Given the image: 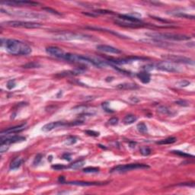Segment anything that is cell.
Here are the masks:
<instances>
[{
  "instance_id": "6da1fadb",
  "label": "cell",
  "mask_w": 195,
  "mask_h": 195,
  "mask_svg": "<svg viewBox=\"0 0 195 195\" xmlns=\"http://www.w3.org/2000/svg\"><path fill=\"white\" fill-rule=\"evenodd\" d=\"M3 44L6 50L12 55H28L32 51L31 47L26 43L15 39L5 40V43H1L2 46Z\"/></svg>"
},
{
  "instance_id": "7a4b0ae2",
  "label": "cell",
  "mask_w": 195,
  "mask_h": 195,
  "mask_svg": "<svg viewBox=\"0 0 195 195\" xmlns=\"http://www.w3.org/2000/svg\"><path fill=\"white\" fill-rule=\"evenodd\" d=\"M146 36L151 38L158 40H168L175 41H184L191 39V37L181 34H172V33H146Z\"/></svg>"
},
{
  "instance_id": "3957f363",
  "label": "cell",
  "mask_w": 195,
  "mask_h": 195,
  "mask_svg": "<svg viewBox=\"0 0 195 195\" xmlns=\"http://www.w3.org/2000/svg\"><path fill=\"white\" fill-rule=\"evenodd\" d=\"M1 12L8 14L10 15L18 16V17L27 18H32V19H46L47 18V15L44 14H40L38 12H25V11H5L3 9H1Z\"/></svg>"
},
{
  "instance_id": "277c9868",
  "label": "cell",
  "mask_w": 195,
  "mask_h": 195,
  "mask_svg": "<svg viewBox=\"0 0 195 195\" xmlns=\"http://www.w3.org/2000/svg\"><path fill=\"white\" fill-rule=\"evenodd\" d=\"M91 38V37L85 34H78L70 31H62L56 34L53 39L58 40H85Z\"/></svg>"
},
{
  "instance_id": "5b68a950",
  "label": "cell",
  "mask_w": 195,
  "mask_h": 195,
  "mask_svg": "<svg viewBox=\"0 0 195 195\" xmlns=\"http://www.w3.org/2000/svg\"><path fill=\"white\" fill-rule=\"evenodd\" d=\"M149 166L144 164H129V165H123V166H117L116 167L113 168L110 170V173L114 172H118V173H122V172H127L132 170L136 169H146L149 168Z\"/></svg>"
},
{
  "instance_id": "8992f818",
  "label": "cell",
  "mask_w": 195,
  "mask_h": 195,
  "mask_svg": "<svg viewBox=\"0 0 195 195\" xmlns=\"http://www.w3.org/2000/svg\"><path fill=\"white\" fill-rule=\"evenodd\" d=\"M5 25L9 27L13 28H39L42 27V25L36 22H30V21H5L2 25Z\"/></svg>"
},
{
  "instance_id": "52a82bcc",
  "label": "cell",
  "mask_w": 195,
  "mask_h": 195,
  "mask_svg": "<svg viewBox=\"0 0 195 195\" xmlns=\"http://www.w3.org/2000/svg\"><path fill=\"white\" fill-rule=\"evenodd\" d=\"M162 57L165 59L168 62H172L173 63H184V64H189V65H194L193 59H190L188 57H185L183 56L178 55H165L162 56Z\"/></svg>"
},
{
  "instance_id": "ba28073f",
  "label": "cell",
  "mask_w": 195,
  "mask_h": 195,
  "mask_svg": "<svg viewBox=\"0 0 195 195\" xmlns=\"http://www.w3.org/2000/svg\"><path fill=\"white\" fill-rule=\"evenodd\" d=\"M156 68L162 71H165V72H178V67L177 65L172 63V62L168 61H162L160 62L159 63L156 64Z\"/></svg>"
},
{
  "instance_id": "9c48e42d",
  "label": "cell",
  "mask_w": 195,
  "mask_h": 195,
  "mask_svg": "<svg viewBox=\"0 0 195 195\" xmlns=\"http://www.w3.org/2000/svg\"><path fill=\"white\" fill-rule=\"evenodd\" d=\"M2 5H7L10 6H18V5H31V6H36L39 5L38 2H31V1H7V2H2Z\"/></svg>"
},
{
  "instance_id": "30bf717a",
  "label": "cell",
  "mask_w": 195,
  "mask_h": 195,
  "mask_svg": "<svg viewBox=\"0 0 195 195\" xmlns=\"http://www.w3.org/2000/svg\"><path fill=\"white\" fill-rule=\"evenodd\" d=\"M46 52L48 53L49 55L53 56L57 58H63L65 53L63 50L57 47H48L46 48Z\"/></svg>"
},
{
  "instance_id": "8fae6325",
  "label": "cell",
  "mask_w": 195,
  "mask_h": 195,
  "mask_svg": "<svg viewBox=\"0 0 195 195\" xmlns=\"http://www.w3.org/2000/svg\"><path fill=\"white\" fill-rule=\"evenodd\" d=\"M96 48H97V50L102 51V52H105V53H115V54H120V53H121V51L119 49L109 46V45L100 44L97 45Z\"/></svg>"
},
{
  "instance_id": "7c38bea8",
  "label": "cell",
  "mask_w": 195,
  "mask_h": 195,
  "mask_svg": "<svg viewBox=\"0 0 195 195\" xmlns=\"http://www.w3.org/2000/svg\"><path fill=\"white\" fill-rule=\"evenodd\" d=\"M25 137L21 136H14L12 137H9L5 138V139H3L2 137H1V144H8L10 145L12 143H15V142H22V141H25Z\"/></svg>"
},
{
  "instance_id": "4fadbf2b",
  "label": "cell",
  "mask_w": 195,
  "mask_h": 195,
  "mask_svg": "<svg viewBox=\"0 0 195 195\" xmlns=\"http://www.w3.org/2000/svg\"><path fill=\"white\" fill-rule=\"evenodd\" d=\"M25 128V124H21V125L16 126V127H11V128H8V129L5 130L1 132V135H7V134H16V133H19L24 130Z\"/></svg>"
},
{
  "instance_id": "5bb4252c",
  "label": "cell",
  "mask_w": 195,
  "mask_h": 195,
  "mask_svg": "<svg viewBox=\"0 0 195 195\" xmlns=\"http://www.w3.org/2000/svg\"><path fill=\"white\" fill-rule=\"evenodd\" d=\"M67 185H78V186H94V185H104L103 183L99 182H87V181H68L66 182Z\"/></svg>"
},
{
  "instance_id": "9a60e30c",
  "label": "cell",
  "mask_w": 195,
  "mask_h": 195,
  "mask_svg": "<svg viewBox=\"0 0 195 195\" xmlns=\"http://www.w3.org/2000/svg\"><path fill=\"white\" fill-rule=\"evenodd\" d=\"M115 24H117L118 25L123 26V27H127V28H139V27H141L142 25V23H134V22H129V21H115Z\"/></svg>"
},
{
  "instance_id": "2e32d148",
  "label": "cell",
  "mask_w": 195,
  "mask_h": 195,
  "mask_svg": "<svg viewBox=\"0 0 195 195\" xmlns=\"http://www.w3.org/2000/svg\"><path fill=\"white\" fill-rule=\"evenodd\" d=\"M119 18L122 21H129V22H134V23H141V20L140 18H138L136 17H134L131 15H119Z\"/></svg>"
},
{
  "instance_id": "e0dca14e",
  "label": "cell",
  "mask_w": 195,
  "mask_h": 195,
  "mask_svg": "<svg viewBox=\"0 0 195 195\" xmlns=\"http://www.w3.org/2000/svg\"><path fill=\"white\" fill-rule=\"evenodd\" d=\"M136 76L137 78L140 79L142 83H144V84H147L150 82L151 77L149 73L146 72H138L137 74H136Z\"/></svg>"
},
{
  "instance_id": "ac0fdd59",
  "label": "cell",
  "mask_w": 195,
  "mask_h": 195,
  "mask_svg": "<svg viewBox=\"0 0 195 195\" xmlns=\"http://www.w3.org/2000/svg\"><path fill=\"white\" fill-rule=\"evenodd\" d=\"M84 72V70H68V71H64V72H60L59 74L57 75V76L64 77L69 76H76V75L81 74L82 72Z\"/></svg>"
},
{
  "instance_id": "d6986e66",
  "label": "cell",
  "mask_w": 195,
  "mask_h": 195,
  "mask_svg": "<svg viewBox=\"0 0 195 195\" xmlns=\"http://www.w3.org/2000/svg\"><path fill=\"white\" fill-rule=\"evenodd\" d=\"M23 162V159L21 157H17L12 161L10 164V169H16L18 168H19Z\"/></svg>"
},
{
  "instance_id": "ffe728a7",
  "label": "cell",
  "mask_w": 195,
  "mask_h": 195,
  "mask_svg": "<svg viewBox=\"0 0 195 195\" xmlns=\"http://www.w3.org/2000/svg\"><path fill=\"white\" fill-rule=\"evenodd\" d=\"M117 88L119 89H136L138 86L134 83H123L117 85Z\"/></svg>"
},
{
  "instance_id": "44dd1931",
  "label": "cell",
  "mask_w": 195,
  "mask_h": 195,
  "mask_svg": "<svg viewBox=\"0 0 195 195\" xmlns=\"http://www.w3.org/2000/svg\"><path fill=\"white\" fill-rule=\"evenodd\" d=\"M136 120H137V117H136L135 115H128L123 118V121L125 124H131V123H134Z\"/></svg>"
},
{
  "instance_id": "7402d4cb",
  "label": "cell",
  "mask_w": 195,
  "mask_h": 195,
  "mask_svg": "<svg viewBox=\"0 0 195 195\" xmlns=\"http://www.w3.org/2000/svg\"><path fill=\"white\" fill-rule=\"evenodd\" d=\"M158 111L163 115H168V116H172L175 114V113H172V110H170L169 108L166 106H159L158 108Z\"/></svg>"
},
{
  "instance_id": "603a6c76",
  "label": "cell",
  "mask_w": 195,
  "mask_h": 195,
  "mask_svg": "<svg viewBox=\"0 0 195 195\" xmlns=\"http://www.w3.org/2000/svg\"><path fill=\"white\" fill-rule=\"evenodd\" d=\"M176 140H177V139H176L175 137H169V138H167V139H166V140H160V141H159V142H157L156 143H157V144H159V145L172 144V143H174V142H175Z\"/></svg>"
},
{
  "instance_id": "cb8c5ba5",
  "label": "cell",
  "mask_w": 195,
  "mask_h": 195,
  "mask_svg": "<svg viewBox=\"0 0 195 195\" xmlns=\"http://www.w3.org/2000/svg\"><path fill=\"white\" fill-rule=\"evenodd\" d=\"M85 162L83 160H78V161L75 162L72 164H71L70 166V168H72V169H78L79 168L82 167L84 165H85Z\"/></svg>"
},
{
  "instance_id": "d4e9b609",
  "label": "cell",
  "mask_w": 195,
  "mask_h": 195,
  "mask_svg": "<svg viewBox=\"0 0 195 195\" xmlns=\"http://www.w3.org/2000/svg\"><path fill=\"white\" fill-rule=\"evenodd\" d=\"M137 130L141 134H146L147 133V127L144 123H140L137 124Z\"/></svg>"
},
{
  "instance_id": "484cf974",
  "label": "cell",
  "mask_w": 195,
  "mask_h": 195,
  "mask_svg": "<svg viewBox=\"0 0 195 195\" xmlns=\"http://www.w3.org/2000/svg\"><path fill=\"white\" fill-rule=\"evenodd\" d=\"M40 65L38 63H36V62H31V63H28L24 65L23 68L25 69H31V68H38V67H40Z\"/></svg>"
},
{
  "instance_id": "4316f807",
  "label": "cell",
  "mask_w": 195,
  "mask_h": 195,
  "mask_svg": "<svg viewBox=\"0 0 195 195\" xmlns=\"http://www.w3.org/2000/svg\"><path fill=\"white\" fill-rule=\"evenodd\" d=\"M140 153L142 154V155H149L151 154V149L148 147H146V146H142L140 148Z\"/></svg>"
},
{
  "instance_id": "83f0119b",
  "label": "cell",
  "mask_w": 195,
  "mask_h": 195,
  "mask_svg": "<svg viewBox=\"0 0 195 195\" xmlns=\"http://www.w3.org/2000/svg\"><path fill=\"white\" fill-rule=\"evenodd\" d=\"M99 171V168L97 167H87L83 169V172L86 173H94V172H97Z\"/></svg>"
},
{
  "instance_id": "f1b7e54d",
  "label": "cell",
  "mask_w": 195,
  "mask_h": 195,
  "mask_svg": "<svg viewBox=\"0 0 195 195\" xmlns=\"http://www.w3.org/2000/svg\"><path fill=\"white\" fill-rule=\"evenodd\" d=\"M174 15H175V16H178V17H183V18H191V19H194V15H187V14H185V13H183V12L174 13Z\"/></svg>"
},
{
  "instance_id": "f546056e",
  "label": "cell",
  "mask_w": 195,
  "mask_h": 195,
  "mask_svg": "<svg viewBox=\"0 0 195 195\" xmlns=\"http://www.w3.org/2000/svg\"><path fill=\"white\" fill-rule=\"evenodd\" d=\"M77 140V138L76 136H70L67 138V140L66 141V144L67 145H72L76 143Z\"/></svg>"
},
{
  "instance_id": "4dcf8cb0",
  "label": "cell",
  "mask_w": 195,
  "mask_h": 195,
  "mask_svg": "<svg viewBox=\"0 0 195 195\" xmlns=\"http://www.w3.org/2000/svg\"><path fill=\"white\" fill-rule=\"evenodd\" d=\"M172 153H175V154H177V155H181V156H183V157H194V155H190V154H187V153H183V152H180V151H173Z\"/></svg>"
},
{
  "instance_id": "1f68e13d",
  "label": "cell",
  "mask_w": 195,
  "mask_h": 195,
  "mask_svg": "<svg viewBox=\"0 0 195 195\" xmlns=\"http://www.w3.org/2000/svg\"><path fill=\"white\" fill-rule=\"evenodd\" d=\"M41 159H42V155H40V154H38V155L35 156V159H34L33 164L35 165V166H36V165H38V164L40 163V162L41 161Z\"/></svg>"
},
{
  "instance_id": "d6a6232c",
  "label": "cell",
  "mask_w": 195,
  "mask_h": 195,
  "mask_svg": "<svg viewBox=\"0 0 195 195\" xmlns=\"http://www.w3.org/2000/svg\"><path fill=\"white\" fill-rule=\"evenodd\" d=\"M15 85H16V84H15V80H10L7 83V88L9 89H14L15 87Z\"/></svg>"
},
{
  "instance_id": "836d02e7",
  "label": "cell",
  "mask_w": 195,
  "mask_h": 195,
  "mask_svg": "<svg viewBox=\"0 0 195 195\" xmlns=\"http://www.w3.org/2000/svg\"><path fill=\"white\" fill-rule=\"evenodd\" d=\"M118 123V118L117 117H112L108 121V123L110 125H116Z\"/></svg>"
},
{
  "instance_id": "e575fe53",
  "label": "cell",
  "mask_w": 195,
  "mask_h": 195,
  "mask_svg": "<svg viewBox=\"0 0 195 195\" xmlns=\"http://www.w3.org/2000/svg\"><path fill=\"white\" fill-rule=\"evenodd\" d=\"M8 149H9V145L8 144H1L0 146V153H3L5 152H6L8 150Z\"/></svg>"
},
{
  "instance_id": "d590c367",
  "label": "cell",
  "mask_w": 195,
  "mask_h": 195,
  "mask_svg": "<svg viewBox=\"0 0 195 195\" xmlns=\"http://www.w3.org/2000/svg\"><path fill=\"white\" fill-rule=\"evenodd\" d=\"M43 9H44V10H45V11H47V12H48L52 13V14H53V15H61L60 13H59L58 12L55 11L54 9H52L51 8H44Z\"/></svg>"
},
{
  "instance_id": "8d00e7d4",
  "label": "cell",
  "mask_w": 195,
  "mask_h": 195,
  "mask_svg": "<svg viewBox=\"0 0 195 195\" xmlns=\"http://www.w3.org/2000/svg\"><path fill=\"white\" fill-rule=\"evenodd\" d=\"M66 166H63V165H60V164H57V165H54V166H52V168L55 170H62L66 168Z\"/></svg>"
},
{
  "instance_id": "74e56055",
  "label": "cell",
  "mask_w": 195,
  "mask_h": 195,
  "mask_svg": "<svg viewBox=\"0 0 195 195\" xmlns=\"http://www.w3.org/2000/svg\"><path fill=\"white\" fill-rule=\"evenodd\" d=\"M85 133H86L88 135L91 136H97L98 135H99V133H97V132H95V131H93V130H86Z\"/></svg>"
},
{
  "instance_id": "f35d334b",
  "label": "cell",
  "mask_w": 195,
  "mask_h": 195,
  "mask_svg": "<svg viewBox=\"0 0 195 195\" xmlns=\"http://www.w3.org/2000/svg\"><path fill=\"white\" fill-rule=\"evenodd\" d=\"M190 85V82L186 80L181 81L180 82H178V85H179L180 87H185V86H187V85Z\"/></svg>"
},
{
  "instance_id": "ab89813d",
  "label": "cell",
  "mask_w": 195,
  "mask_h": 195,
  "mask_svg": "<svg viewBox=\"0 0 195 195\" xmlns=\"http://www.w3.org/2000/svg\"><path fill=\"white\" fill-rule=\"evenodd\" d=\"M175 103L178 105H181V106H187L188 105V103L185 101H177Z\"/></svg>"
},
{
  "instance_id": "60d3db41",
  "label": "cell",
  "mask_w": 195,
  "mask_h": 195,
  "mask_svg": "<svg viewBox=\"0 0 195 195\" xmlns=\"http://www.w3.org/2000/svg\"><path fill=\"white\" fill-rule=\"evenodd\" d=\"M63 158L65 160H67V161H70V160H71V157H70V155L69 153H65V154H63Z\"/></svg>"
},
{
  "instance_id": "b9f144b4",
  "label": "cell",
  "mask_w": 195,
  "mask_h": 195,
  "mask_svg": "<svg viewBox=\"0 0 195 195\" xmlns=\"http://www.w3.org/2000/svg\"><path fill=\"white\" fill-rule=\"evenodd\" d=\"M58 181L60 183H65V178H64L63 176H60L58 179Z\"/></svg>"
},
{
  "instance_id": "7bdbcfd3",
  "label": "cell",
  "mask_w": 195,
  "mask_h": 195,
  "mask_svg": "<svg viewBox=\"0 0 195 195\" xmlns=\"http://www.w3.org/2000/svg\"><path fill=\"white\" fill-rule=\"evenodd\" d=\"M134 97V98H130V100H131L132 102H134V103H137V102H140V100L136 99V97Z\"/></svg>"
}]
</instances>
